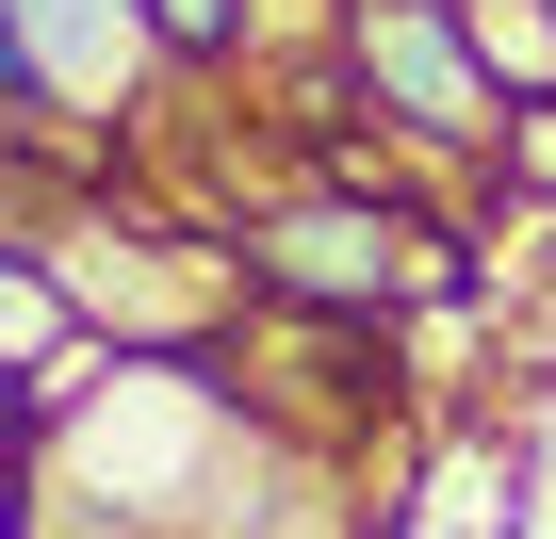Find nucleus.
Here are the masks:
<instances>
[{
    "label": "nucleus",
    "instance_id": "20e7f679",
    "mask_svg": "<svg viewBox=\"0 0 556 539\" xmlns=\"http://www.w3.org/2000/svg\"><path fill=\"white\" fill-rule=\"evenodd\" d=\"M148 34H164V66H180V82H213V66H245L262 0H148Z\"/></svg>",
    "mask_w": 556,
    "mask_h": 539
},
{
    "label": "nucleus",
    "instance_id": "39448f33",
    "mask_svg": "<svg viewBox=\"0 0 556 539\" xmlns=\"http://www.w3.org/2000/svg\"><path fill=\"white\" fill-rule=\"evenodd\" d=\"M50 344H66V279L0 245V360H50Z\"/></svg>",
    "mask_w": 556,
    "mask_h": 539
},
{
    "label": "nucleus",
    "instance_id": "7ed1b4c3",
    "mask_svg": "<svg viewBox=\"0 0 556 539\" xmlns=\"http://www.w3.org/2000/svg\"><path fill=\"white\" fill-rule=\"evenodd\" d=\"M17 34H34V99H50V131L99 164V147H115V115H131V99H148V66H164L148 0H17Z\"/></svg>",
    "mask_w": 556,
    "mask_h": 539
},
{
    "label": "nucleus",
    "instance_id": "423d86ee",
    "mask_svg": "<svg viewBox=\"0 0 556 539\" xmlns=\"http://www.w3.org/2000/svg\"><path fill=\"white\" fill-rule=\"evenodd\" d=\"M50 441V360H0V458Z\"/></svg>",
    "mask_w": 556,
    "mask_h": 539
},
{
    "label": "nucleus",
    "instance_id": "f03ea898",
    "mask_svg": "<svg viewBox=\"0 0 556 539\" xmlns=\"http://www.w3.org/2000/svg\"><path fill=\"white\" fill-rule=\"evenodd\" d=\"M328 50H344L361 115H393L426 164H491L507 147V82H491L458 0H328Z\"/></svg>",
    "mask_w": 556,
    "mask_h": 539
},
{
    "label": "nucleus",
    "instance_id": "0eeeda50",
    "mask_svg": "<svg viewBox=\"0 0 556 539\" xmlns=\"http://www.w3.org/2000/svg\"><path fill=\"white\" fill-rule=\"evenodd\" d=\"M0 115H17V131H50V99H34V34H17V0H0Z\"/></svg>",
    "mask_w": 556,
    "mask_h": 539
},
{
    "label": "nucleus",
    "instance_id": "f257e3e1",
    "mask_svg": "<svg viewBox=\"0 0 556 539\" xmlns=\"http://www.w3.org/2000/svg\"><path fill=\"white\" fill-rule=\"evenodd\" d=\"M229 245H245V279H262L278 311H312V328H377V311H409V295H458V245H442L409 196H377V180L278 196V213L229 229Z\"/></svg>",
    "mask_w": 556,
    "mask_h": 539
}]
</instances>
